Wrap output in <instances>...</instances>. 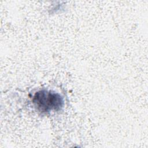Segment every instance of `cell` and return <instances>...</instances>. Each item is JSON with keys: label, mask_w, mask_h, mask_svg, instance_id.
<instances>
[{"label": "cell", "mask_w": 148, "mask_h": 148, "mask_svg": "<svg viewBox=\"0 0 148 148\" xmlns=\"http://www.w3.org/2000/svg\"><path fill=\"white\" fill-rule=\"evenodd\" d=\"M32 102L36 109L41 112L58 111L63 106V99L60 95L51 91L40 90L36 92Z\"/></svg>", "instance_id": "obj_1"}]
</instances>
